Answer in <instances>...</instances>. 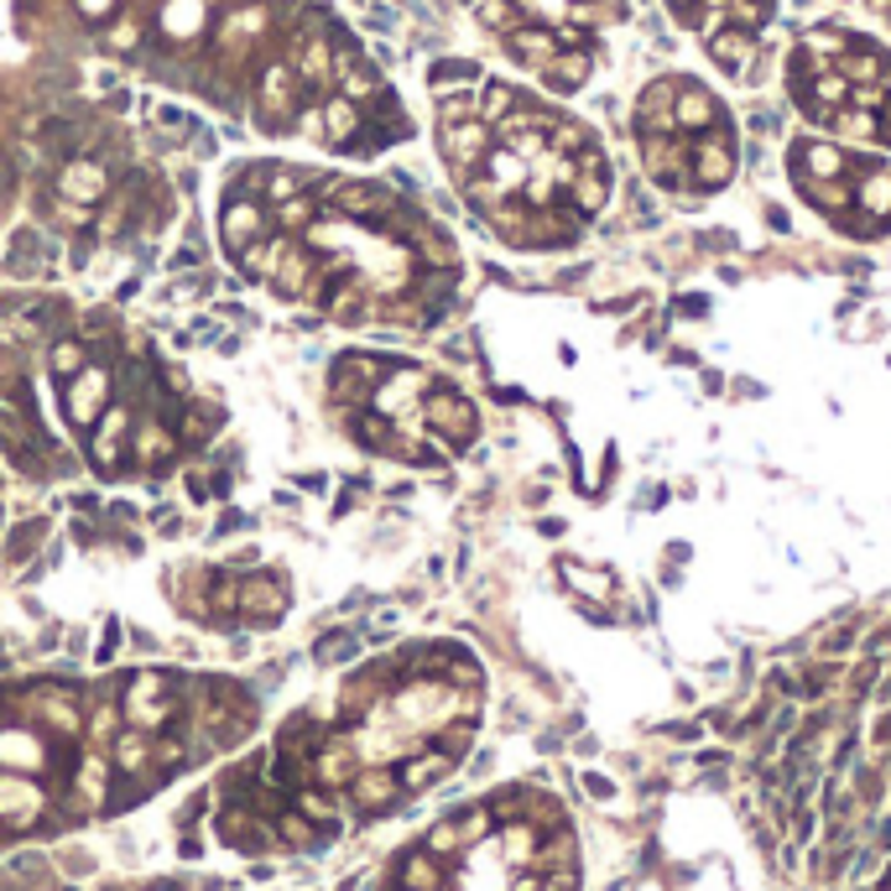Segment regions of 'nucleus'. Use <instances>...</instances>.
I'll return each instance as SVG.
<instances>
[{
  "label": "nucleus",
  "mask_w": 891,
  "mask_h": 891,
  "mask_svg": "<svg viewBox=\"0 0 891 891\" xmlns=\"http://www.w3.org/2000/svg\"><path fill=\"white\" fill-rule=\"evenodd\" d=\"M866 11H871V16H876V21H881V26H887V32H891V0H866Z\"/></svg>",
  "instance_id": "obj_8"
},
{
  "label": "nucleus",
  "mask_w": 891,
  "mask_h": 891,
  "mask_svg": "<svg viewBox=\"0 0 891 891\" xmlns=\"http://www.w3.org/2000/svg\"><path fill=\"white\" fill-rule=\"evenodd\" d=\"M788 183L829 230L850 240L891 235V157L876 146L798 131L788 141Z\"/></svg>",
  "instance_id": "obj_6"
},
{
  "label": "nucleus",
  "mask_w": 891,
  "mask_h": 891,
  "mask_svg": "<svg viewBox=\"0 0 891 891\" xmlns=\"http://www.w3.org/2000/svg\"><path fill=\"white\" fill-rule=\"evenodd\" d=\"M631 146L641 173L683 204L725 194L740 173V125L730 99L683 68H668L636 89Z\"/></svg>",
  "instance_id": "obj_3"
},
{
  "label": "nucleus",
  "mask_w": 891,
  "mask_h": 891,
  "mask_svg": "<svg viewBox=\"0 0 891 891\" xmlns=\"http://www.w3.org/2000/svg\"><path fill=\"white\" fill-rule=\"evenodd\" d=\"M501 58L548 95H579L610 63L631 0H459Z\"/></svg>",
  "instance_id": "obj_5"
},
{
  "label": "nucleus",
  "mask_w": 891,
  "mask_h": 891,
  "mask_svg": "<svg viewBox=\"0 0 891 891\" xmlns=\"http://www.w3.org/2000/svg\"><path fill=\"white\" fill-rule=\"evenodd\" d=\"M438 162L464 209L512 251H563L615 194L605 136L537 84L454 68L433 79Z\"/></svg>",
  "instance_id": "obj_2"
},
{
  "label": "nucleus",
  "mask_w": 891,
  "mask_h": 891,
  "mask_svg": "<svg viewBox=\"0 0 891 891\" xmlns=\"http://www.w3.org/2000/svg\"><path fill=\"white\" fill-rule=\"evenodd\" d=\"M219 230L245 272L344 318H433L459 277L443 230L402 194L293 162L240 167Z\"/></svg>",
  "instance_id": "obj_1"
},
{
  "label": "nucleus",
  "mask_w": 891,
  "mask_h": 891,
  "mask_svg": "<svg viewBox=\"0 0 891 891\" xmlns=\"http://www.w3.org/2000/svg\"><path fill=\"white\" fill-rule=\"evenodd\" d=\"M662 6L698 42V53L730 79H751L756 58L782 16V0H662Z\"/></svg>",
  "instance_id": "obj_7"
},
{
  "label": "nucleus",
  "mask_w": 891,
  "mask_h": 891,
  "mask_svg": "<svg viewBox=\"0 0 891 891\" xmlns=\"http://www.w3.org/2000/svg\"><path fill=\"white\" fill-rule=\"evenodd\" d=\"M782 89L809 131L855 146H891V42L845 21L798 32L782 58Z\"/></svg>",
  "instance_id": "obj_4"
}]
</instances>
